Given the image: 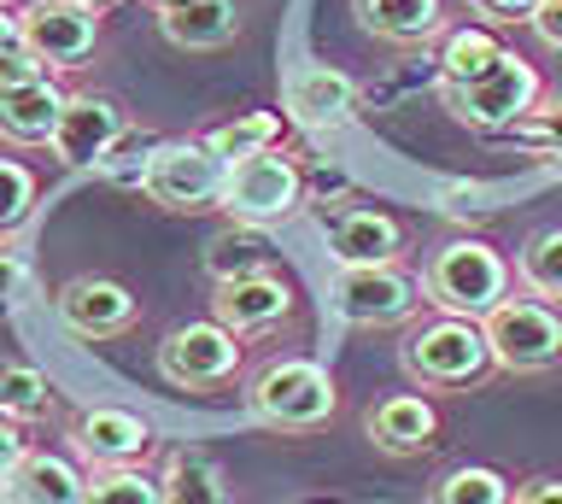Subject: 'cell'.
I'll use <instances>...</instances> for the list:
<instances>
[{
  "label": "cell",
  "mask_w": 562,
  "mask_h": 504,
  "mask_svg": "<svg viewBox=\"0 0 562 504\" xmlns=\"http://www.w3.org/2000/svg\"><path fill=\"white\" fill-rule=\"evenodd\" d=\"M398 363H404V376L422 381V388H434V393L481 388V381L498 370L481 323H469V317H434V323L411 328L398 346Z\"/></svg>",
  "instance_id": "cell-1"
},
{
  "label": "cell",
  "mask_w": 562,
  "mask_h": 504,
  "mask_svg": "<svg viewBox=\"0 0 562 504\" xmlns=\"http://www.w3.org/2000/svg\"><path fill=\"white\" fill-rule=\"evenodd\" d=\"M422 293L439 305V317H469L481 323L492 305L509 300V265L486 240H451L428 258L422 270Z\"/></svg>",
  "instance_id": "cell-2"
},
{
  "label": "cell",
  "mask_w": 562,
  "mask_h": 504,
  "mask_svg": "<svg viewBox=\"0 0 562 504\" xmlns=\"http://www.w3.org/2000/svg\"><path fill=\"white\" fill-rule=\"evenodd\" d=\"M246 405H252L258 423H270L281 434H311L323 428L334 405H340V393H334V376L323 363L311 358H276L263 363L252 376V388H246Z\"/></svg>",
  "instance_id": "cell-3"
},
{
  "label": "cell",
  "mask_w": 562,
  "mask_h": 504,
  "mask_svg": "<svg viewBox=\"0 0 562 504\" xmlns=\"http://www.w3.org/2000/svg\"><path fill=\"white\" fill-rule=\"evenodd\" d=\"M299 200H305V170L293 165V153L281 147H263V153H246V159L223 165V194L217 205L235 223H252V229H270V223L293 217Z\"/></svg>",
  "instance_id": "cell-4"
},
{
  "label": "cell",
  "mask_w": 562,
  "mask_h": 504,
  "mask_svg": "<svg viewBox=\"0 0 562 504\" xmlns=\"http://www.w3.org/2000/svg\"><path fill=\"white\" fill-rule=\"evenodd\" d=\"M539 94H544V82L521 54H504L486 77H474V82H439L446 112L469 130H516L521 117L539 107Z\"/></svg>",
  "instance_id": "cell-5"
},
{
  "label": "cell",
  "mask_w": 562,
  "mask_h": 504,
  "mask_svg": "<svg viewBox=\"0 0 562 504\" xmlns=\"http://www.w3.org/2000/svg\"><path fill=\"white\" fill-rule=\"evenodd\" d=\"M481 335L492 346V363L516 376L551 370L562 358V317L544 300H504L481 317Z\"/></svg>",
  "instance_id": "cell-6"
},
{
  "label": "cell",
  "mask_w": 562,
  "mask_h": 504,
  "mask_svg": "<svg viewBox=\"0 0 562 504\" xmlns=\"http://www.w3.org/2000/svg\"><path fill=\"white\" fill-rule=\"evenodd\" d=\"M140 194L165 212H211L223 194V159L205 142H165L140 165Z\"/></svg>",
  "instance_id": "cell-7"
},
{
  "label": "cell",
  "mask_w": 562,
  "mask_h": 504,
  "mask_svg": "<svg viewBox=\"0 0 562 504\" xmlns=\"http://www.w3.org/2000/svg\"><path fill=\"white\" fill-rule=\"evenodd\" d=\"M328 305L358 328H393L411 323L422 305V282H411L398 265H363V270H334Z\"/></svg>",
  "instance_id": "cell-8"
},
{
  "label": "cell",
  "mask_w": 562,
  "mask_h": 504,
  "mask_svg": "<svg viewBox=\"0 0 562 504\" xmlns=\"http://www.w3.org/2000/svg\"><path fill=\"white\" fill-rule=\"evenodd\" d=\"M235 370H240V335H228L217 317L170 328L165 346H158V376L170 388L205 393V388H223Z\"/></svg>",
  "instance_id": "cell-9"
},
{
  "label": "cell",
  "mask_w": 562,
  "mask_h": 504,
  "mask_svg": "<svg viewBox=\"0 0 562 504\" xmlns=\"http://www.w3.org/2000/svg\"><path fill=\"white\" fill-rule=\"evenodd\" d=\"M18 42L30 47L47 71H82L100 42V12H82L70 0H30L18 12Z\"/></svg>",
  "instance_id": "cell-10"
},
{
  "label": "cell",
  "mask_w": 562,
  "mask_h": 504,
  "mask_svg": "<svg viewBox=\"0 0 562 504\" xmlns=\"http://www.w3.org/2000/svg\"><path fill=\"white\" fill-rule=\"evenodd\" d=\"M130 135V117H123L117 100H100V94H65V112H59V130H53V153L59 165L70 170H88L100 159H112V147Z\"/></svg>",
  "instance_id": "cell-11"
},
{
  "label": "cell",
  "mask_w": 562,
  "mask_h": 504,
  "mask_svg": "<svg viewBox=\"0 0 562 504\" xmlns=\"http://www.w3.org/2000/svg\"><path fill=\"white\" fill-rule=\"evenodd\" d=\"M59 317L82 340H112L140 317V300L112 276H77V282L59 288Z\"/></svg>",
  "instance_id": "cell-12"
},
{
  "label": "cell",
  "mask_w": 562,
  "mask_h": 504,
  "mask_svg": "<svg viewBox=\"0 0 562 504\" xmlns=\"http://www.w3.org/2000/svg\"><path fill=\"white\" fill-rule=\"evenodd\" d=\"M293 311V288L281 282L276 270H252V276H228L211 293V317H217L228 335H263Z\"/></svg>",
  "instance_id": "cell-13"
},
{
  "label": "cell",
  "mask_w": 562,
  "mask_h": 504,
  "mask_svg": "<svg viewBox=\"0 0 562 504\" xmlns=\"http://www.w3.org/2000/svg\"><path fill=\"white\" fill-rule=\"evenodd\" d=\"M70 446L82 451L94 469H135L153 446V428L140 423L135 411H117V405H94L70 423Z\"/></svg>",
  "instance_id": "cell-14"
},
{
  "label": "cell",
  "mask_w": 562,
  "mask_h": 504,
  "mask_svg": "<svg viewBox=\"0 0 562 504\" xmlns=\"http://www.w3.org/2000/svg\"><path fill=\"white\" fill-rule=\"evenodd\" d=\"M328 253L340 270H363V265H393L404 253V229L398 217L386 212H369V205H346V212L328 217Z\"/></svg>",
  "instance_id": "cell-15"
},
{
  "label": "cell",
  "mask_w": 562,
  "mask_h": 504,
  "mask_svg": "<svg viewBox=\"0 0 562 504\" xmlns=\"http://www.w3.org/2000/svg\"><path fill=\"white\" fill-rule=\"evenodd\" d=\"M281 100H288V117L299 130H340L351 112H358V82H351L346 71H334V65H305V71L288 77V89H281Z\"/></svg>",
  "instance_id": "cell-16"
},
{
  "label": "cell",
  "mask_w": 562,
  "mask_h": 504,
  "mask_svg": "<svg viewBox=\"0 0 562 504\" xmlns=\"http://www.w3.org/2000/svg\"><path fill=\"white\" fill-rule=\"evenodd\" d=\"M363 36L393 42V47H422L446 30V7L439 0H351Z\"/></svg>",
  "instance_id": "cell-17"
},
{
  "label": "cell",
  "mask_w": 562,
  "mask_h": 504,
  "mask_svg": "<svg viewBox=\"0 0 562 504\" xmlns=\"http://www.w3.org/2000/svg\"><path fill=\"white\" fill-rule=\"evenodd\" d=\"M363 428H369V440H375L381 451H393V458H411V451H428V446H434L439 416H434L428 399L393 393V399H381V405L363 416Z\"/></svg>",
  "instance_id": "cell-18"
},
{
  "label": "cell",
  "mask_w": 562,
  "mask_h": 504,
  "mask_svg": "<svg viewBox=\"0 0 562 504\" xmlns=\"http://www.w3.org/2000/svg\"><path fill=\"white\" fill-rule=\"evenodd\" d=\"M158 30H165L170 47H188V54H205V47L235 42V0H170L158 7Z\"/></svg>",
  "instance_id": "cell-19"
},
{
  "label": "cell",
  "mask_w": 562,
  "mask_h": 504,
  "mask_svg": "<svg viewBox=\"0 0 562 504\" xmlns=\"http://www.w3.org/2000/svg\"><path fill=\"white\" fill-rule=\"evenodd\" d=\"M59 112H65V94L53 82H24V89H0V135L18 147H35V142H53L59 130Z\"/></svg>",
  "instance_id": "cell-20"
},
{
  "label": "cell",
  "mask_w": 562,
  "mask_h": 504,
  "mask_svg": "<svg viewBox=\"0 0 562 504\" xmlns=\"http://www.w3.org/2000/svg\"><path fill=\"white\" fill-rule=\"evenodd\" d=\"M7 504H82V475L65 458L30 451L7 475Z\"/></svg>",
  "instance_id": "cell-21"
},
{
  "label": "cell",
  "mask_w": 562,
  "mask_h": 504,
  "mask_svg": "<svg viewBox=\"0 0 562 504\" xmlns=\"http://www.w3.org/2000/svg\"><path fill=\"white\" fill-rule=\"evenodd\" d=\"M158 504H228L223 469L205 451H170L165 475H158Z\"/></svg>",
  "instance_id": "cell-22"
},
{
  "label": "cell",
  "mask_w": 562,
  "mask_h": 504,
  "mask_svg": "<svg viewBox=\"0 0 562 504\" xmlns=\"http://www.w3.org/2000/svg\"><path fill=\"white\" fill-rule=\"evenodd\" d=\"M509 47L492 36V30H451L446 47H439V82H474L498 65Z\"/></svg>",
  "instance_id": "cell-23"
},
{
  "label": "cell",
  "mask_w": 562,
  "mask_h": 504,
  "mask_svg": "<svg viewBox=\"0 0 562 504\" xmlns=\"http://www.w3.org/2000/svg\"><path fill=\"white\" fill-rule=\"evenodd\" d=\"M205 270L217 276V282H228V276L270 270V240H263V229H252V223H235V229H223V235L205 247Z\"/></svg>",
  "instance_id": "cell-24"
},
{
  "label": "cell",
  "mask_w": 562,
  "mask_h": 504,
  "mask_svg": "<svg viewBox=\"0 0 562 504\" xmlns=\"http://www.w3.org/2000/svg\"><path fill=\"white\" fill-rule=\"evenodd\" d=\"M516 282L533 293V300H562V229H539L516 258Z\"/></svg>",
  "instance_id": "cell-25"
},
{
  "label": "cell",
  "mask_w": 562,
  "mask_h": 504,
  "mask_svg": "<svg viewBox=\"0 0 562 504\" xmlns=\"http://www.w3.org/2000/svg\"><path fill=\"white\" fill-rule=\"evenodd\" d=\"M281 142V117L276 112H246V117H228V124H217L205 135V147L217 153L223 165H235L246 159V153H263V147H276Z\"/></svg>",
  "instance_id": "cell-26"
},
{
  "label": "cell",
  "mask_w": 562,
  "mask_h": 504,
  "mask_svg": "<svg viewBox=\"0 0 562 504\" xmlns=\"http://www.w3.org/2000/svg\"><path fill=\"white\" fill-rule=\"evenodd\" d=\"M509 499H516L509 481L498 469H481V463H463L428 486V504H509Z\"/></svg>",
  "instance_id": "cell-27"
},
{
  "label": "cell",
  "mask_w": 562,
  "mask_h": 504,
  "mask_svg": "<svg viewBox=\"0 0 562 504\" xmlns=\"http://www.w3.org/2000/svg\"><path fill=\"white\" fill-rule=\"evenodd\" d=\"M47 405H53V393H47L42 370L0 358V416L7 423H35V416H47Z\"/></svg>",
  "instance_id": "cell-28"
},
{
  "label": "cell",
  "mask_w": 562,
  "mask_h": 504,
  "mask_svg": "<svg viewBox=\"0 0 562 504\" xmlns=\"http://www.w3.org/2000/svg\"><path fill=\"white\" fill-rule=\"evenodd\" d=\"M82 504H158V481L140 469H94V481H82Z\"/></svg>",
  "instance_id": "cell-29"
},
{
  "label": "cell",
  "mask_w": 562,
  "mask_h": 504,
  "mask_svg": "<svg viewBox=\"0 0 562 504\" xmlns=\"http://www.w3.org/2000/svg\"><path fill=\"white\" fill-rule=\"evenodd\" d=\"M35 212V177L18 159H0V235H18Z\"/></svg>",
  "instance_id": "cell-30"
},
{
  "label": "cell",
  "mask_w": 562,
  "mask_h": 504,
  "mask_svg": "<svg viewBox=\"0 0 562 504\" xmlns=\"http://www.w3.org/2000/svg\"><path fill=\"white\" fill-rule=\"evenodd\" d=\"M509 135H516V142H527V147L562 153V94H551V100L539 94V107L527 112V117H521V124L509 130Z\"/></svg>",
  "instance_id": "cell-31"
},
{
  "label": "cell",
  "mask_w": 562,
  "mask_h": 504,
  "mask_svg": "<svg viewBox=\"0 0 562 504\" xmlns=\"http://www.w3.org/2000/svg\"><path fill=\"white\" fill-rule=\"evenodd\" d=\"M24 82H47V65L35 59L24 42H18V47L0 54V89H24Z\"/></svg>",
  "instance_id": "cell-32"
},
{
  "label": "cell",
  "mask_w": 562,
  "mask_h": 504,
  "mask_svg": "<svg viewBox=\"0 0 562 504\" xmlns=\"http://www.w3.org/2000/svg\"><path fill=\"white\" fill-rule=\"evenodd\" d=\"M469 7L481 12L486 24H527V19H533L539 0H469Z\"/></svg>",
  "instance_id": "cell-33"
},
{
  "label": "cell",
  "mask_w": 562,
  "mask_h": 504,
  "mask_svg": "<svg viewBox=\"0 0 562 504\" xmlns=\"http://www.w3.org/2000/svg\"><path fill=\"white\" fill-rule=\"evenodd\" d=\"M527 24H533V36H539L544 47H557V54H562V0H539Z\"/></svg>",
  "instance_id": "cell-34"
},
{
  "label": "cell",
  "mask_w": 562,
  "mask_h": 504,
  "mask_svg": "<svg viewBox=\"0 0 562 504\" xmlns=\"http://www.w3.org/2000/svg\"><path fill=\"white\" fill-rule=\"evenodd\" d=\"M509 504H562V475H533V481H521Z\"/></svg>",
  "instance_id": "cell-35"
},
{
  "label": "cell",
  "mask_w": 562,
  "mask_h": 504,
  "mask_svg": "<svg viewBox=\"0 0 562 504\" xmlns=\"http://www.w3.org/2000/svg\"><path fill=\"white\" fill-rule=\"evenodd\" d=\"M24 458H30V446L18 440V428L7 423V416H0V486H7V475H12V469L24 463Z\"/></svg>",
  "instance_id": "cell-36"
},
{
  "label": "cell",
  "mask_w": 562,
  "mask_h": 504,
  "mask_svg": "<svg viewBox=\"0 0 562 504\" xmlns=\"http://www.w3.org/2000/svg\"><path fill=\"white\" fill-rule=\"evenodd\" d=\"M18 282H24V265H18L12 253H0V317L12 311V293H18Z\"/></svg>",
  "instance_id": "cell-37"
},
{
  "label": "cell",
  "mask_w": 562,
  "mask_h": 504,
  "mask_svg": "<svg viewBox=\"0 0 562 504\" xmlns=\"http://www.w3.org/2000/svg\"><path fill=\"white\" fill-rule=\"evenodd\" d=\"M7 47H18V12L0 7V54H7Z\"/></svg>",
  "instance_id": "cell-38"
},
{
  "label": "cell",
  "mask_w": 562,
  "mask_h": 504,
  "mask_svg": "<svg viewBox=\"0 0 562 504\" xmlns=\"http://www.w3.org/2000/svg\"><path fill=\"white\" fill-rule=\"evenodd\" d=\"M70 7H82V12H105L112 0H70Z\"/></svg>",
  "instance_id": "cell-39"
},
{
  "label": "cell",
  "mask_w": 562,
  "mask_h": 504,
  "mask_svg": "<svg viewBox=\"0 0 562 504\" xmlns=\"http://www.w3.org/2000/svg\"><path fill=\"white\" fill-rule=\"evenodd\" d=\"M153 7H170V0H153Z\"/></svg>",
  "instance_id": "cell-40"
},
{
  "label": "cell",
  "mask_w": 562,
  "mask_h": 504,
  "mask_svg": "<svg viewBox=\"0 0 562 504\" xmlns=\"http://www.w3.org/2000/svg\"><path fill=\"white\" fill-rule=\"evenodd\" d=\"M557 170H562V153H557Z\"/></svg>",
  "instance_id": "cell-41"
},
{
  "label": "cell",
  "mask_w": 562,
  "mask_h": 504,
  "mask_svg": "<svg viewBox=\"0 0 562 504\" xmlns=\"http://www.w3.org/2000/svg\"><path fill=\"white\" fill-rule=\"evenodd\" d=\"M0 7H7V0H0Z\"/></svg>",
  "instance_id": "cell-42"
}]
</instances>
